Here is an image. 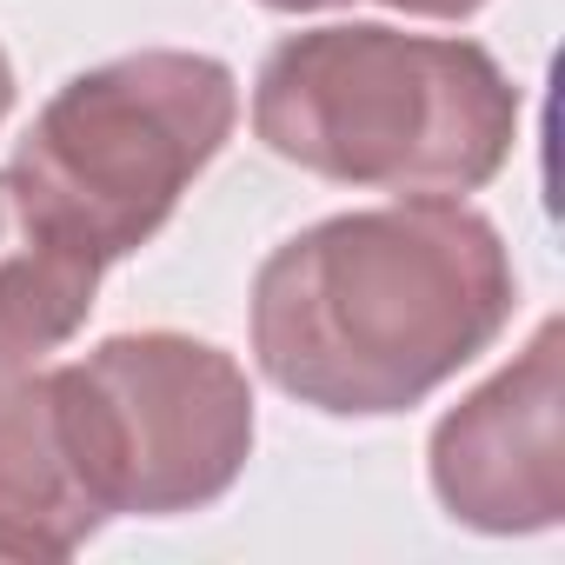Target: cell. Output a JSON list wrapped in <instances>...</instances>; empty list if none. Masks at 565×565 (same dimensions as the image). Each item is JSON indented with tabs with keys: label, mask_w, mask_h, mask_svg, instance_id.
I'll return each instance as SVG.
<instances>
[{
	"label": "cell",
	"mask_w": 565,
	"mask_h": 565,
	"mask_svg": "<svg viewBox=\"0 0 565 565\" xmlns=\"http://www.w3.org/2000/svg\"><path fill=\"white\" fill-rule=\"evenodd\" d=\"M505 233L466 200H393L300 226L253 273L259 373L327 413L393 419L426 406L512 327Z\"/></svg>",
	"instance_id": "obj_1"
},
{
	"label": "cell",
	"mask_w": 565,
	"mask_h": 565,
	"mask_svg": "<svg viewBox=\"0 0 565 565\" xmlns=\"http://www.w3.org/2000/svg\"><path fill=\"white\" fill-rule=\"evenodd\" d=\"M519 114L525 100L492 47L386 21L287 34L253 81V134L273 160L399 200L492 186L519 147Z\"/></svg>",
	"instance_id": "obj_2"
},
{
	"label": "cell",
	"mask_w": 565,
	"mask_h": 565,
	"mask_svg": "<svg viewBox=\"0 0 565 565\" xmlns=\"http://www.w3.org/2000/svg\"><path fill=\"white\" fill-rule=\"evenodd\" d=\"M239 127V81L213 54L140 47L74 74L21 134L28 186L114 266L140 253Z\"/></svg>",
	"instance_id": "obj_3"
},
{
	"label": "cell",
	"mask_w": 565,
	"mask_h": 565,
	"mask_svg": "<svg viewBox=\"0 0 565 565\" xmlns=\"http://www.w3.org/2000/svg\"><path fill=\"white\" fill-rule=\"evenodd\" d=\"M61 426L107 519H180L233 492L253 459L246 366L193 333H114L54 366Z\"/></svg>",
	"instance_id": "obj_4"
},
{
	"label": "cell",
	"mask_w": 565,
	"mask_h": 565,
	"mask_svg": "<svg viewBox=\"0 0 565 565\" xmlns=\"http://www.w3.org/2000/svg\"><path fill=\"white\" fill-rule=\"evenodd\" d=\"M426 479L446 519L525 539L565 519V327L539 320V333L452 413H439L426 439Z\"/></svg>",
	"instance_id": "obj_5"
},
{
	"label": "cell",
	"mask_w": 565,
	"mask_h": 565,
	"mask_svg": "<svg viewBox=\"0 0 565 565\" xmlns=\"http://www.w3.org/2000/svg\"><path fill=\"white\" fill-rule=\"evenodd\" d=\"M100 525L107 512L94 505L61 426L54 366L0 373V558L61 565Z\"/></svg>",
	"instance_id": "obj_6"
},
{
	"label": "cell",
	"mask_w": 565,
	"mask_h": 565,
	"mask_svg": "<svg viewBox=\"0 0 565 565\" xmlns=\"http://www.w3.org/2000/svg\"><path fill=\"white\" fill-rule=\"evenodd\" d=\"M107 259L28 186V173L0 167V373L41 366L61 353L94 300Z\"/></svg>",
	"instance_id": "obj_7"
},
{
	"label": "cell",
	"mask_w": 565,
	"mask_h": 565,
	"mask_svg": "<svg viewBox=\"0 0 565 565\" xmlns=\"http://www.w3.org/2000/svg\"><path fill=\"white\" fill-rule=\"evenodd\" d=\"M393 14H413V21H472L486 0H380Z\"/></svg>",
	"instance_id": "obj_8"
},
{
	"label": "cell",
	"mask_w": 565,
	"mask_h": 565,
	"mask_svg": "<svg viewBox=\"0 0 565 565\" xmlns=\"http://www.w3.org/2000/svg\"><path fill=\"white\" fill-rule=\"evenodd\" d=\"M273 14H327V8H353V0H259Z\"/></svg>",
	"instance_id": "obj_9"
},
{
	"label": "cell",
	"mask_w": 565,
	"mask_h": 565,
	"mask_svg": "<svg viewBox=\"0 0 565 565\" xmlns=\"http://www.w3.org/2000/svg\"><path fill=\"white\" fill-rule=\"evenodd\" d=\"M8 114H14V61L0 47V127H8Z\"/></svg>",
	"instance_id": "obj_10"
}]
</instances>
